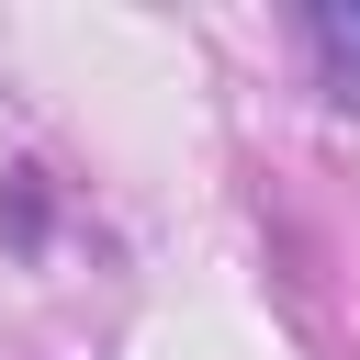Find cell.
I'll return each mask as SVG.
<instances>
[{
  "instance_id": "obj_1",
  "label": "cell",
  "mask_w": 360,
  "mask_h": 360,
  "mask_svg": "<svg viewBox=\"0 0 360 360\" xmlns=\"http://www.w3.org/2000/svg\"><path fill=\"white\" fill-rule=\"evenodd\" d=\"M304 45H315V90L338 112H360V0H315L304 11Z\"/></svg>"
}]
</instances>
